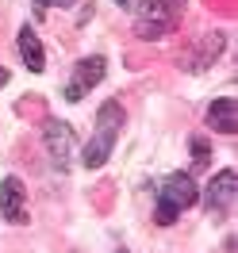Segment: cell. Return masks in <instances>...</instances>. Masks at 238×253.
Wrapping results in <instances>:
<instances>
[{"label": "cell", "mask_w": 238, "mask_h": 253, "mask_svg": "<svg viewBox=\"0 0 238 253\" xmlns=\"http://www.w3.org/2000/svg\"><path fill=\"white\" fill-rule=\"evenodd\" d=\"M123 130V104L119 100H104L100 111H96V138L85 146V169H104V161L111 158V150H115V134Z\"/></svg>", "instance_id": "cell-1"}, {"label": "cell", "mask_w": 238, "mask_h": 253, "mask_svg": "<svg viewBox=\"0 0 238 253\" xmlns=\"http://www.w3.org/2000/svg\"><path fill=\"white\" fill-rule=\"evenodd\" d=\"M196 200H200V192H196V180H192L189 173L165 176V180H161L158 200H154V222H158V226H173L177 215L189 211Z\"/></svg>", "instance_id": "cell-2"}, {"label": "cell", "mask_w": 238, "mask_h": 253, "mask_svg": "<svg viewBox=\"0 0 238 253\" xmlns=\"http://www.w3.org/2000/svg\"><path fill=\"white\" fill-rule=\"evenodd\" d=\"M43 142H47V154H50V165L65 173L69 169V158H73V126L62 123V119H47L43 123Z\"/></svg>", "instance_id": "cell-3"}, {"label": "cell", "mask_w": 238, "mask_h": 253, "mask_svg": "<svg viewBox=\"0 0 238 253\" xmlns=\"http://www.w3.org/2000/svg\"><path fill=\"white\" fill-rule=\"evenodd\" d=\"M104 69H108V62H104L100 54H93V58H81V62L73 65V81L65 84V100H81L89 88H96V84L104 81Z\"/></svg>", "instance_id": "cell-4"}, {"label": "cell", "mask_w": 238, "mask_h": 253, "mask_svg": "<svg viewBox=\"0 0 238 253\" xmlns=\"http://www.w3.org/2000/svg\"><path fill=\"white\" fill-rule=\"evenodd\" d=\"M235 200H238V173L235 169H219L215 180L207 184V211L219 219V215H227L235 207Z\"/></svg>", "instance_id": "cell-5"}, {"label": "cell", "mask_w": 238, "mask_h": 253, "mask_svg": "<svg viewBox=\"0 0 238 253\" xmlns=\"http://www.w3.org/2000/svg\"><path fill=\"white\" fill-rule=\"evenodd\" d=\"M23 200H27L23 180H19V176H4V180H0V215H4L8 222H27Z\"/></svg>", "instance_id": "cell-6"}, {"label": "cell", "mask_w": 238, "mask_h": 253, "mask_svg": "<svg viewBox=\"0 0 238 253\" xmlns=\"http://www.w3.org/2000/svg\"><path fill=\"white\" fill-rule=\"evenodd\" d=\"M223 46H227V35H207V39H200V42H196V54H189L181 65H185L189 73H204L207 65L219 62Z\"/></svg>", "instance_id": "cell-7"}, {"label": "cell", "mask_w": 238, "mask_h": 253, "mask_svg": "<svg viewBox=\"0 0 238 253\" xmlns=\"http://www.w3.org/2000/svg\"><path fill=\"white\" fill-rule=\"evenodd\" d=\"M207 126L219 130V134H235L238 130V104L231 96H223V100H215V104L207 108Z\"/></svg>", "instance_id": "cell-8"}, {"label": "cell", "mask_w": 238, "mask_h": 253, "mask_svg": "<svg viewBox=\"0 0 238 253\" xmlns=\"http://www.w3.org/2000/svg\"><path fill=\"white\" fill-rule=\"evenodd\" d=\"M19 58H23V65H27L31 73H43V69H47L43 42H39V35H35L31 27H19Z\"/></svg>", "instance_id": "cell-9"}, {"label": "cell", "mask_w": 238, "mask_h": 253, "mask_svg": "<svg viewBox=\"0 0 238 253\" xmlns=\"http://www.w3.org/2000/svg\"><path fill=\"white\" fill-rule=\"evenodd\" d=\"M189 0H143L139 4V16H154V19H173L181 16V8H185Z\"/></svg>", "instance_id": "cell-10"}, {"label": "cell", "mask_w": 238, "mask_h": 253, "mask_svg": "<svg viewBox=\"0 0 238 253\" xmlns=\"http://www.w3.org/2000/svg\"><path fill=\"white\" fill-rule=\"evenodd\" d=\"M169 31H173V19H154V16L135 19V35L146 39V42H150V39H161V35H169Z\"/></svg>", "instance_id": "cell-11"}, {"label": "cell", "mask_w": 238, "mask_h": 253, "mask_svg": "<svg viewBox=\"0 0 238 253\" xmlns=\"http://www.w3.org/2000/svg\"><path fill=\"white\" fill-rule=\"evenodd\" d=\"M192 154H196V169H204L207 154H211V150H207V138H192Z\"/></svg>", "instance_id": "cell-12"}, {"label": "cell", "mask_w": 238, "mask_h": 253, "mask_svg": "<svg viewBox=\"0 0 238 253\" xmlns=\"http://www.w3.org/2000/svg\"><path fill=\"white\" fill-rule=\"evenodd\" d=\"M39 8H65V4H73V0H35Z\"/></svg>", "instance_id": "cell-13"}, {"label": "cell", "mask_w": 238, "mask_h": 253, "mask_svg": "<svg viewBox=\"0 0 238 253\" xmlns=\"http://www.w3.org/2000/svg\"><path fill=\"white\" fill-rule=\"evenodd\" d=\"M4 84H8V69L0 65V88H4Z\"/></svg>", "instance_id": "cell-14"}, {"label": "cell", "mask_w": 238, "mask_h": 253, "mask_svg": "<svg viewBox=\"0 0 238 253\" xmlns=\"http://www.w3.org/2000/svg\"><path fill=\"white\" fill-rule=\"evenodd\" d=\"M115 4H119V8H127V4H131V0H115Z\"/></svg>", "instance_id": "cell-15"}, {"label": "cell", "mask_w": 238, "mask_h": 253, "mask_svg": "<svg viewBox=\"0 0 238 253\" xmlns=\"http://www.w3.org/2000/svg\"><path fill=\"white\" fill-rule=\"evenodd\" d=\"M119 253H127V250H119Z\"/></svg>", "instance_id": "cell-16"}]
</instances>
